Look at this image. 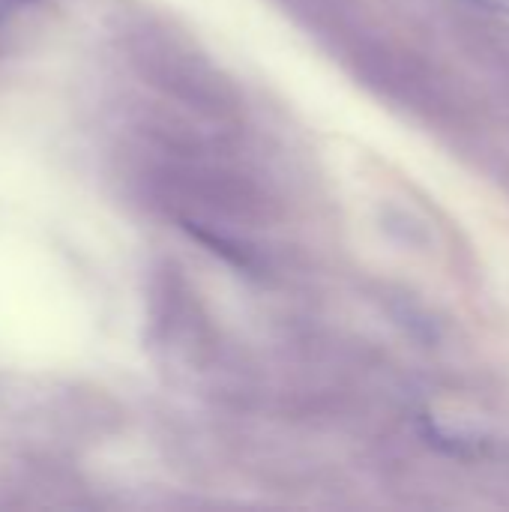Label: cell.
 <instances>
[{
	"mask_svg": "<svg viewBox=\"0 0 509 512\" xmlns=\"http://www.w3.org/2000/svg\"><path fill=\"white\" fill-rule=\"evenodd\" d=\"M471 3H477V6H483V9H489V12L509 15V0H471Z\"/></svg>",
	"mask_w": 509,
	"mask_h": 512,
	"instance_id": "cell-1",
	"label": "cell"
}]
</instances>
